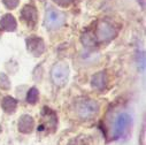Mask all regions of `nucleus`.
I'll return each mask as SVG.
<instances>
[{"label":"nucleus","instance_id":"20e7f679","mask_svg":"<svg viewBox=\"0 0 146 145\" xmlns=\"http://www.w3.org/2000/svg\"><path fill=\"white\" fill-rule=\"evenodd\" d=\"M52 82L56 86H63L67 84L69 78V67L66 62H58L51 70Z\"/></svg>","mask_w":146,"mask_h":145},{"label":"nucleus","instance_id":"f3484780","mask_svg":"<svg viewBox=\"0 0 146 145\" xmlns=\"http://www.w3.org/2000/svg\"><path fill=\"white\" fill-rule=\"evenodd\" d=\"M54 3H56L58 5H60L62 7H67L72 3V0H54Z\"/></svg>","mask_w":146,"mask_h":145},{"label":"nucleus","instance_id":"6e6552de","mask_svg":"<svg viewBox=\"0 0 146 145\" xmlns=\"http://www.w3.org/2000/svg\"><path fill=\"white\" fill-rule=\"evenodd\" d=\"M43 118H44V120H46V121H43V122H42V124L38 127V131L42 132V131H44V130H46V129H50V128L54 129V128H55L58 120H56L55 114H54L53 112H51V110H45V112H44V114H43Z\"/></svg>","mask_w":146,"mask_h":145},{"label":"nucleus","instance_id":"f8f14e48","mask_svg":"<svg viewBox=\"0 0 146 145\" xmlns=\"http://www.w3.org/2000/svg\"><path fill=\"white\" fill-rule=\"evenodd\" d=\"M106 83H107V77L104 71H100L98 74H96L94 76H92L91 84L93 88H96L98 90H102L106 86Z\"/></svg>","mask_w":146,"mask_h":145},{"label":"nucleus","instance_id":"f257e3e1","mask_svg":"<svg viewBox=\"0 0 146 145\" xmlns=\"http://www.w3.org/2000/svg\"><path fill=\"white\" fill-rule=\"evenodd\" d=\"M132 126V118L129 113L122 112L120 113L113 124V139L120 140L123 137H125L130 130V127Z\"/></svg>","mask_w":146,"mask_h":145},{"label":"nucleus","instance_id":"a211bd4d","mask_svg":"<svg viewBox=\"0 0 146 145\" xmlns=\"http://www.w3.org/2000/svg\"><path fill=\"white\" fill-rule=\"evenodd\" d=\"M0 132H1V127H0Z\"/></svg>","mask_w":146,"mask_h":145},{"label":"nucleus","instance_id":"f03ea898","mask_svg":"<svg viewBox=\"0 0 146 145\" xmlns=\"http://www.w3.org/2000/svg\"><path fill=\"white\" fill-rule=\"evenodd\" d=\"M99 112V104L91 99H83L76 104V113L82 120L93 119Z\"/></svg>","mask_w":146,"mask_h":145},{"label":"nucleus","instance_id":"ddd939ff","mask_svg":"<svg viewBox=\"0 0 146 145\" xmlns=\"http://www.w3.org/2000/svg\"><path fill=\"white\" fill-rule=\"evenodd\" d=\"M38 98H39V92L36 88H31L28 91V93H27V102L28 104H31V105L36 104L38 101Z\"/></svg>","mask_w":146,"mask_h":145},{"label":"nucleus","instance_id":"2eb2a0df","mask_svg":"<svg viewBox=\"0 0 146 145\" xmlns=\"http://www.w3.org/2000/svg\"><path fill=\"white\" fill-rule=\"evenodd\" d=\"M11 84H9V80L5 74H0V88H3L5 90L9 89Z\"/></svg>","mask_w":146,"mask_h":145},{"label":"nucleus","instance_id":"9d476101","mask_svg":"<svg viewBox=\"0 0 146 145\" xmlns=\"http://www.w3.org/2000/svg\"><path fill=\"white\" fill-rule=\"evenodd\" d=\"M0 27L5 31H15L17 23L15 21V17L11 14H6L5 16H3L1 21H0Z\"/></svg>","mask_w":146,"mask_h":145},{"label":"nucleus","instance_id":"0eeeda50","mask_svg":"<svg viewBox=\"0 0 146 145\" xmlns=\"http://www.w3.org/2000/svg\"><path fill=\"white\" fill-rule=\"evenodd\" d=\"M21 16L23 19V21L29 25V27H33L37 22V11L33 6H24V8L22 9Z\"/></svg>","mask_w":146,"mask_h":145},{"label":"nucleus","instance_id":"423d86ee","mask_svg":"<svg viewBox=\"0 0 146 145\" xmlns=\"http://www.w3.org/2000/svg\"><path fill=\"white\" fill-rule=\"evenodd\" d=\"M27 46H28V51L33 57H39L45 51V44H44L43 39L37 37V36H32V37L28 38L27 39Z\"/></svg>","mask_w":146,"mask_h":145},{"label":"nucleus","instance_id":"1a4fd4ad","mask_svg":"<svg viewBox=\"0 0 146 145\" xmlns=\"http://www.w3.org/2000/svg\"><path fill=\"white\" fill-rule=\"evenodd\" d=\"M33 127H35V121L32 119V116L28 115V114H24L20 118V121H19V130L23 134H30L32 130H33Z\"/></svg>","mask_w":146,"mask_h":145},{"label":"nucleus","instance_id":"dca6fc26","mask_svg":"<svg viewBox=\"0 0 146 145\" xmlns=\"http://www.w3.org/2000/svg\"><path fill=\"white\" fill-rule=\"evenodd\" d=\"M3 3H4V5H5L7 8H9V9H14V8L17 7V5H19V3H20V0H3Z\"/></svg>","mask_w":146,"mask_h":145},{"label":"nucleus","instance_id":"39448f33","mask_svg":"<svg viewBox=\"0 0 146 145\" xmlns=\"http://www.w3.org/2000/svg\"><path fill=\"white\" fill-rule=\"evenodd\" d=\"M115 36V30L114 27L107 22V21H101L96 30V41L99 42H109Z\"/></svg>","mask_w":146,"mask_h":145},{"label":"nucleus","instance_id":"4468645a","mask_svg":"<svg viewBox=\"0 0 146 145\" xmlns=\"http://www.w3.org/2000/svg\"><path fill=\"white\" fill-rule=\"evenodd\" d=\"M82 42L85 46L88 47H92L96 45V37H94V35H92L91 32H86L84 36H83V38H82Z\"/></svg>","mask_w":146,"mask_h":145},{"label":"nucleus","instance_id":"9b49d317","mask_svg":"<svg viewBox=\"0 0 146 145\" xmlns=\"http://www.w3.org/2000/svg\"><path fill=\"white\" fill-rule=\"evenodd\" d=\"M1 107H3V110L7 113V114H12L16 111V107H17V101L11 97V96H6L3 101H1Z\"/></svg>","mask_w":146,"mask_h":145},{"label":"nucleus","instance_id":"7ed1b4c3","mask_svg":"<svg viewBox=\"0 0 146 145\" xmlns=\"http://www.w3.org/2000/svg\"><path fill=\"white\" fill-rule=\"evenodd\" d=\"M66 22V15L52 7L47 8L45 13V19H44V24L48 30H56L61 28Z\"/></svg>","mask_w":146,"mask_h":145}]
</instances>
